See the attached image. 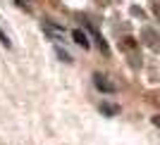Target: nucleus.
I'll use <instances>...</instances> for the list:
<instances>
[{
	"label": "nucleus",
	"instance_id": "20e7f679",
	"mask_svg": "<svg viewBox=\"0 0 160 145\" xmlns=\"http://www.w3.org/2000/svg\"><path fill=\"white\" fill-rule=\"evenodd\" d=\"M58 55H60L65 62H69V59H72V57H69V53H65V50H60V48H58Z\"/></svg>",
	"mask_w": 160,
	"mask_h": 145
},
{
	"label": "nucleus",
	"instance_id": "7ed1b4c3",
	"mask_svg": "<svg viewBox=\"0 0 160 145\" xmlns=\"http://www.w3.org/2000/svg\"><path fill=\"white\" fill-rule=\"evenodd\" d=\"M0 40H2V45H5V48H10V45H12V43H10V38H7V36H5L2 31H0Z\"/></svg>",
	"mask_w": 160,
	"mask_h": 145
},
{
	"label": "nucleus",
	"instance_id": "f257e3e1",
	"mask_svg": "<svg viewBox=\"0 0 160 145\" xmlns=\"http://www.w3.org/2000/svg\"><path fill=\"white\" fill-rule=\"evenodd\" d=\"M93 81H96V88H98V91H103V93H115V86H112V83H105V79H103L100 74H96Z\"/></svg>",
	"mask_w": 160,
	"mask_h": 145
},
{
	"label": "nucleus",
	"instance_id": "f03ea898",
	"mask_svg": "<svg viewBox=\"0 0 160 145\" xmlns=\"http://www.w3.org/2000/svg\"><path fill=\"white\" fill-rule=\"evenodd\" d=\"M72 38L77 40V45H81L84 50H86V48L91 45V43H88V36H86L84 31H79V29H77V31H72Z\"/></svg>",
	"mask_w": 160,
	"mask_h": 145
},
{
	"label": "nucleus",
	"instance_id": "39448f33",
	"mask_svg": "<svg viewBox=\"0 0 160 145\" xmlns=\"http://www.w3.org/2000/svg\"><path fill=\"white\" fill-rule=\"evenodd\" d=\"M153 126H158V129H160V114H158V117H153Z\"/></svg>",
	"mask_w": 160,
	"mask_h": 145
}]
</instances>
